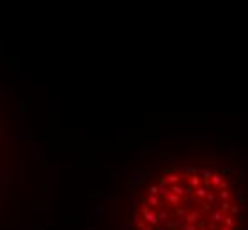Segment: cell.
I'll use <instances>...</instances> for the list:
<instances>
[{
    "label": "cell",
    "mask_w": 248,
    "mask_h": 230,
    "mask_svg": "<svg viewBox=\"0 0 248 230\" xmlns=\"http://www.w3.org/2000/svg\"><path fill=\"white\" fill-rule=\"evenodd\" d=\"M168 198H170V202H174V204H176V202H177V197H176V195H170Z\"/></svg>",
    "instance_id": "cell-3"
},
{
    "label": "cell",
    "mask_w": 248,
    "mask_h": 230,
    "mask_svg": "<svg viewBox=\"0 0 248 230\" xmlns=\"http://www.w3.org/2000/svg\"><path fill=\"white\" fill-rule=\"evenodd\" d=\"M158 191H160V189L156 188V186H153V188H151V193H153V195H156V193H158Z\"/></svg>",
    "instance_id": "cell-4"
},
{
    "label": "cell",
    "mask_w": 248,
    "mask_h": 230,
    "mask_svg": "<svg viewBox=\"0 0 248 230\" xmlns=\"http://www.w3.org/2000/svg\"><path fill=\"white\" fill-rule=\"evenodd\" d=\"M149 204H151V205H158V198H156L154 195H153V197L149 198Z\"/></svg>",
    "instance_id": "cell-2"
},
{
    "label": "cell",
    "mask_w": 248,
    "mask_h": 230,
    "mask_svg": "<svg viewBox=\"0 0 248 230\" xmlns=\"http://www.w3.org/2000/svg\"><path fill=\"white\" fill-rule=\"evenodd\" d=\"M145 220H149L151 223H158V216L156 214H153V212H147V214H144Z\"/></svg>",
    "instance_id": "cell-1"
}]
</instances>
